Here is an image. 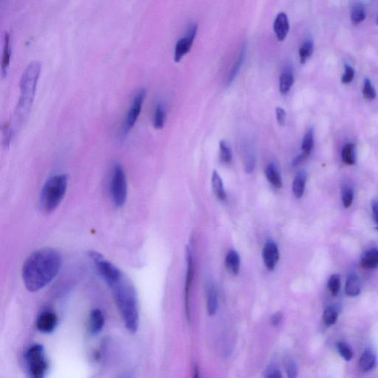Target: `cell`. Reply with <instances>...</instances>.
I'll list each match as a JSON object with an SVG mask.
<instances>
[{
  "instance_id": "obj_21",
  "label": "cell",
  "mask_w": 378,
  "mask_h": 378,
  "mask_svg": "<svg viewBox=\"0 0 378 378\" xmlns=\"http://www.w3.org/2000/svg\"><path fill=\"white\" fill-rule=\"evenodd\" d=\"M211 186H212L213 191L220 200H226L227 198L223 180L220 178V175L217 171L213 172L212 178H211Z\"/></svg>"
},
{
  "instance_id": "obj_6",
  "label": "cell",
  "mask_w": 378,
  "mask_h": 378,
  "mask_svg": "<svg viewBox=\"0 0 378 378\" xmlns=\"http://www.w3.org/2000/svg\"><path fill=\"white\" fill-rule=\"evenodd\" d=\"M109 192L112 203L116 208H121L126 203L128 189L127 177L121 163H115L112 166Z\"/></svg>"
},
{
  "instance_id": "obj_3",
  "label": "cell",
  "mask_w": 378,
  "mask_h": 378,
  "mask_svg": "<svg viewBox=\"0 0 378 378\" xmlns=\"http://www.w3.org/2000/svg\"><path fill=\"white\" fill-rule=\"evenodd\" d=\"M109 286L126 328L130 332L136 333L139 326V307L134 285L124 275Z\"/></svg>"
},
{
  "instance_id": "obj_17",
  "label": "cell",
  "mask_w": 378,
  "mask_h": 378,
  "mask_svg": "<svg viewBox=\"0 0 378 378\" xmlns=\"http://www.w3.org/2000/svg\"><path fill=\"white\" fill-rule=\"evenodd\" d=\"M306 182L307 172L305 170H300L295 175L292 183V192L295 197H302L305 190Z\"/></svg>"
},
{
  "instance_id": "obj_44",
  "label": "cell",
  "mask_w": 378,
  "mask_h": 378,
  "mask_svg": "<svg viewBox=\"0 0 378 378\" xmlns=\"http://www.w3.org/2000/svg\"><path fill=\"white\" fill-rule=\"evenodd\" d=\"M376 23H377V25H378V16L377 17V19H376Z\"/></svg>"
},
{
  "instance_id": "obj_27",
  "label": "cell",
  "mask_w": 378,
  "mask_h": 378,
  "mask_svg": "<svg viewBox=\"0 0 378 378\" xmlns=\"http://www.w3.org/2000/svg\"><path fill=\"white\" fill-rule=\"evenodd\" d=\"M218 307V298L217 291L214 286H211L208 289V298H207V310L210 316L215 314Z\"/></svg>"
},
{
  "instance_id": "obj_36",
  "label": "cell",
  "mask_w": 378,
  "mask_h": 378,
  "mask_svg": "<svg viewBox=\"0 0 378 378\" xmlns=\"http://www.w3.org/2000/svg\"><path fill=\"white\" fill-rule=\"evenodd\" d=\"M337 350L340 355L344 358L346 361H350L352 358L353 352L351 348L344 342H338L337 344Z\"/></svg>"
},
{
  "instance_id": "obj_39",
  "label": "cell",
  "mask_w": 378,
  "mask_h": 378,
  "mask_svg": "<svg viewBox=\"0 0 378 378\" xmlns=\"http://www.w3.org/2000/svg\"><path fill=\"white\" fill-rule=\"evenodd\" d=\"M276 113H277V119L279 124L280 126L284 125L285 121H286V112L284 109L282 107H277L276 109Z\"/></svg>"
},
{
  "instance_id": "obj_42",
  "label": "cell",
  "mask_w": 378,
  "mask_h": 378,
  "mask_svg": "<svg viewBox=\"0 0 378 378\" xmlns=\"http://www.w3.org/2000/svg\"><path fill=\"white\" fill-rule=\"evenodd\" d=\"M283 319V314L281 313H277L271 319V323L274 326H278Z\"/></svg>"
},
{
  "instance_id": "obj_38",
  "label": "cell",
  "mask_w": 378,
  "mask_h": 378,
  "mask_svg": "<svg viewBox=\"0 0 378 378\" xmlns=\"http://www.w3.org/2000/svg\"><path fill=\"white\" fill-rule=\"evenodd\" d=\"M344 67V74L342 76L341 82L342 83L346 85V84L350 83L353 80L355 71H354L353 68L348 64H345Z\"/></svg>"
},
{
  "instance_id": "obj_9",
  "label": "cell",
  "mask_w": 378,
  "mask_h": 378,
  "mask_svg": "<svg viewBox=\"0 0 378 378\" xmlns=\"http://www.w3.org/2000/svg\"><path fill=\"white\" fill-rule=\"evenodd\" d=\"M197 33V25L196 23L190 24L187 30L185 37L178 40L175 46V61L179 62L184 55H187L193 46V41Z\"/></svg>"
},
{
  "instance_id": "obj_14",
  "label": "cell",
  "mask_w": 378,
  "mask_h": 378,
  "mask_svg": "<svg viewBox=\"0 0 378 378\" xmlns=\"http://www.w3.org/2000/svg\"><path fill=\"white\" fill-rule=\"evenodd\" d=\"M105 324L104 315L101 310L94 309L90 315L89 331L92 334H97L103 330Z\"/></svg>"
},
{
  "instance_id": "obj_30",
  "label": "cell",
  "mask_w": 378,
  "mask_h": 378,
  "mask_svg": "<svg viewBox=\"0 0 378 378\" xmlns=\"http://www.w3.org/2000/svg\"><path fill=\"white\" fill-rule=\"evenodd\" d=\"M355 145L353 143H346L342 149V160L346 165H353L355 163Z\"/></svg>"
},
{
  "instance_id": "obj_35",
  "label": "cell",
  "mask_w": 378,
  "mask_h": 378,
  "mask_svg": "<svg viewBox=\"0 0 378 378\" xmlns=\"http://www.w3.org/2000/svg\"><path fill=\"white\" fill-rule=\"evenodd\" d=\"M363 94L367 100H374L376 97V91L374 87L372 85L370 79H366L364 80V88H363Z\"/></svg>"
},
{
  "instance_id": "obj_15",
  "label": "cell",
  "mask_w": 378,
  "mask_h": 378,
  "mask_svg": "<svg viewBox=\"0 0 378 378\" xmlns=\"http://www.w3.org/2000/svg\"><path fill=\"white\" fill-rule=\"evenodd\" d=\"M245 55L246 46L245 45H243L240 50L238 51L235 63H234L232 68H231L230 72H229V74L227 78L228 85H231L235 81V79H236L237 75H238V72L240 71V69H241V66H242L243 62H244Z\"/></svg>"
},
{
  "instance_id": "obj_31",
  "label": "cell",
  "mask_w": 378,
  "mask_h": 378,
  "mask_svg": "<svg viewBox=\"0 0 378 378\" xmlns=\"http://www.w3.org/2000/svg\"><path fill=\"white\" fill-rule=\"evenodd\" d=\"M244 152V170L246 173L250 174L253 172L256 163V159L253 151L250 147H246Z\"/></svg>"
},
{
  "instance_id": "obj_4",
  "label": "cell",
  "mask_w": 378,
  "mask_h": 378,
  "mask_svg": "<svg viewBox=\"0 0 378 378\" xmlns=\"http://www.w3.org/2000/svg\"><path fill=\"white\" fill-rule=\"evenodd\" d=\"M68 186V176L65 174L52 175L46 181L40 196V205L43 211H55L64 199Z\"/></svg>"
},
{
  "instance_id": "obj_34",
  "label": "cell",
  "mask_w": 378,
  "mask_h": 378,
  "mask_svg": "<svg viewBox=\"0 0 378 378\" xmlns=\"http://www.w3.org/2000/svg\"><path fill=\"white\" fill-rule=\"evenodd\" d=\"M324 322L327 326L334 325L337 322V311L334 307H328L325 310L323 315Z\"/></svg>"
},
{
  "instance_id": "obj_1",
  "label": "cell",
  "mask_w": 378,
  "mask_h": 378,
  "mask_svg": "<svg viewBox=\"0 0 378 378\" xmlns=\"http://www.w3.org/2000/svg\"><path fill=\"white\" fill-rule=\"evenodd\" d=\"M61 262L59 252L50 247L31 253L22 266V279L27 289L37 292L46 287L58 275Z\"/></svg>"
},
{
  "instance_id": "obj_23",
  "label": "cell",
  "mask_w": 378,
  "mask_h": 378,
  "mask_svg": "<svg viewBox=\"0 0 378 378\" xmlns=\"http://www.w3.org/2000/svg\"><path fill=\"white\" fill-rule=\"evenodd\" d=\"M345 291L346 295L350 297H355L361 292V283L359 278L355 274H351L346 280Z\"/></svg>"
},
{
  "instance_id": "obj_2",
  "label": "cell",
  "mask_w": 378,
  "mask_h": 378,
  "mask_svg": "<svg viewBox=\"0 0 378 378\" xmlns=\"http://www.w3.org/2000/svg\"><path fill=\"white\" fill-rule=\"evenodd\" d=\"M41 70L40 62L34 61L28 64L22 73L19 83L20 97L15 109L13 120L4 128V138L6 140H11L16 130L21 127L29 116Z\"/></svg>"
},
{
  "instance_id": "obj_10",
  "label": "cell",
  "mask_w": 378,
  "mask_h": 378,
  "mask_svg": "<svg viewBox=\"0 0 378 378\" xmlns=\"http://www.w3.org/2000/svg\"><path fill=\"white\" fill-rule=\"evenodd\" d=\"M58 324V318L53 312L49 310L42 312L37 321V329L43 333H51Z\"/></svg>"
},
{
  "instance_id": "obj_19",
  "label": "cell",
  "mask_w": 378,
  "mask_h": 378,
  "mask_svg": "<svg viewBox=\"0 0 378 378\" xmlns=\"http://www.w3.org/2000/svg\"><path fill=\"white\" fill-rule=\"evenodd\" d=\"M294 82L293 72L291 67H287L283 70L280 79V91L286 94L290 91Z\"/></svg>"
},
{
  "instance_id": "obj_18",
  "label": "cell",
  "mask_w": 378,
  "mask_h": 378,
  "mask_svg": "<svg viewBox=\"0 0 378 378\" xmlns=\"http://www.w3.org/2000/svg\"><path fill=\"white\" fill-rule=\"evenodd\" d=\"M10 36L7 33L4 35V47H3L2 57H1V73L3 78L7 76L10 62Z\"/></svg>"
},
{
  "instance_id": "obj_12",
  "label": "cell",
  "mask_w": 378,
  "mask_h": 378,
  "mask_svg": "<svg viewBox=\"0 0 378 378\" xmlns=\"http://www.w3.org/2000/svg\"><path fill=\"white\" fill-rule=\"evenodd\" d=\"M262 256L267 268L271 271L274 270L280 259V253L277 244L273 241H268L264 247Z\"/></svg>"
},
{
  "instance_id": "obj_7",
  "label": "cell",
  "mask_w": 378,
  "mask_h": 378,
  "mask_svg": "<svg viewBox=\"0 0 378 378\" xmlns=\"http://www.w3.org/2000/svg\"><path fill=\"white\" fill-rule=\"evenodd\" d=\"M145 94H146L145 90L142 89L135 95L131 106L129 109L127 116H126L125 121H124V124L121 127V132H120V139L121 141L125 140L129 133L137 122L138 119L140 116L141 112H142Z\"/></svg>"
},
{
  "instance_id": "obj_40",
  "label": "cell",
  "mask_w": 378,
  "mask_h": 378,
  "mask_svg": "<svg viewBox=\"0 0 378 378\" xmlns=\"http://www.w3.org/2000/svg\"><path fill=\"white\" fill-rule=\"evenodd\" d=\"M286 371L289 378H295L297 376V368L293 362L288 363L286 365Z\"/></svg>"
},
{
  "instance_id": "obj_16",
  "label": "cell",
  "mask_w": 378,
  "mask_h": 378,
  "mask_svg": "<svg viewBox=\"0 0 378 378\" xmlns=\"http://www.w3.org/2000/svg\"><path fill=\"white\" fill-rule=\"evenodd\" d=\"M265 175L268 182H270L273 187L277 189H281L283 187V179L276 163H271L268 165L265 169Z\"/></svg>"
},
{
  "instance_id": "obj_11",
  "label": "cell",
  "mask_w": 378,
  "mask_h": 378,
  "mask_svg": "<svg viewBox=\"0 0 378 378\" xmlns=\"http://www.w3.org/2000/svg\"><path fill=\"white\" fill-rule=\"evenodd\" d=\"M313 145H314V131L313 128H310L303 138L302 143H301L302 152L294 159L292 165L297 166L304 161L311 153Z\"/></svg>"
},
{
  "instance_id": "obj_13",
  "label": "cell",
  "mask_w": 378,
  "mask_h": 378,
  "mask_svg": "<svg viewBox=\"0 0 378 378\" xmlns=\"http://www.w3.org/2000/svg\"><path fill=\"white\" fill-rule=\"evenodd\" d=\"M274 30L279 41L283 42L286 39L289 31V20L286 13L281 12L277 15L274 21Z\"/></svg>"
},
{
  "instance_id": "obj_43",
  "label": "cell",
  "mask_w": 378,
  "mask_h": 378,
  "mask_svg": "<svg viewBox=\"0 0 378 378\" xmlns=\"http://www.w3.org/2000/svg\"><path fill=\"white\" fill-rule=\"evenodd\" d=\"M267 377L272 378H281L282 375L281 373H280V372L279 371V370H277V369H271L268 373Z\"/></svg>"
},
{
  "instance_id": "obj_26",
  "label": "cell",
  "mask_w": 378,
  "mask_h": 378,
  "mask_svg": "<svg viewBox=\"0 0 378 378\" xmlns=\"http://www.w3.org/2000/svg\"><path fill=\"white\" fill-rule=\"evenodd\" d=\"M226 266L232 274L236 275L239 271L240 259L235 250H231L226 256Z\"/></svg>"
},
{
  "instance_id": "obj_29",
  "label": "cell",
  "mask_w": 378,
  "mask_h": 378,
  "mask_svg": "<svg viewBox=\"0 0 378 378\" xmlns=\"http://www.w3.org/2000/svg\"><path fill=\"white\" fill-rule=\"evenodd\" d=\"M366 16H367V14H366L365 9L362 4H358L354 6L352 13H351V20H352L353 25H358V24L364 22L365 20Z\"/></svg>"
},
{
  "instance_id": "obj_20",
  "label": "cell",
  "mask_w": 378,
  "mask_h": 378,
  "mask_svg": "<svg viewBox=\"0 0 378 378\" xmlns=\"http://www.w3.org/2000/svg\"><path fill=\"white\" fill-rule=\"evenodd\" d=\"M361 265L365 269H375L378 267V250L371 248L367 250L361 259Z\"/></svg>"
},
{
  "instance_id": "obj_32",
  "label": "cell",
  "mask_w": 378,
  "mask_h": 378,
  "mask_svg": "<svg viewBox=\"0 0 378 378\" xmlns=\"http://www.w3.org/2000/svg\"><path fill=\"white\" fill-rule=\"evenodd\" d=\"M220 159L224 164L229 165L232 162V148L227 142L221 141L220 142Z\"/></svg>"
},
{
  "instance_id": "obj_24",
  "label": "cell",
  "mask_w": 378,
  "mask_h": 378,
  "mask_svg": "<svg viewBox=\"0 0 378 378\" xmlns=\"http://www.w3.org/2000/svg\"><path fill=\"white\" fill-rule=\"evenodd\" d=\"M165 119H166V109H165L164 104L163 103H158L154 110L153 127L156 130H161L164 127Z\"/></svg>"
},
{
  "instance_id": "obj_33",
  "label": "cell",
  "mask_w": 378,
  "mask_h": 378,
  "mask_svg": "<svg viewBox=\"0 0 378 378\" xmlns=\"http://www.w3.org/2000/svg\"><path fill=\"white\" fill-rule=\"evenodd\" d=\"M354 198V190L352 187L349 184H345L342 187V201L343 206L349 208L352 205Z\"/></svg>"
},
{
  "instance_id": "obj_37",
  "label": "cell",
  "mask_w": 378,
  "mask_h": 378,
  "mask_svg": "<svg viewBox=\"0 0 378 378\" xmlns=\"http://www.w3.org/2000/svg\"><path fill=\"white\" fill-rule=\"evenodd\" d=\"M340 287V277L337 274H334L330 278L328 282V288L333 295H336L339 292Z\"/></svg>"
},
{
  "instance_id": "obj_5",
  "label": "cell",
  "mask_w": 378,
  "mask_h": 378,
  "mask_svg": "<svg viewBox=\"0 0 378 378\" xmlns=\"http://www.w3.org/2000/svg\"><path fill=\"white\" fill-rule=\"evenodd\" d=\"M24 360L30 377L43 378L46 376L48 363L43 345L34 344L31 346L25 352Z\"/></svg>"
},
{
  "instance_id": "obj_25",
  "label": "cell",
  "mask_w": 378,
  "mask_h": 378,
  "mask_svg": "<svg viewBox=\"0 0 378 378\" xmlns=\"http://www.w3.org/2000/svg\"><path fill=\"white\" fill-rule=\"evenodd\" d=\"M193 276V259H192L191 253L190 250L188 249V270H187V280H186V303H187V314L189 315V290H190V284L192 283Z\"/></svg>"
},
{
  "instance_id": "obj_22",
  "label": "cell",
  "mask_w": 378,
  "mask_h": 378,
  "mask_svg": "<svg viewBox=\"0 0 378 378\" xmlns=\"http://www.w3.org/2000/svg\"><path fill=\"white\" fill-rule=\"evenodd\" d=\"M376 364V355L372 349H367L360 359V368L362 371L369 372L374 368Z\"/></svg>"
},
{
  "instance_id": "obj_8",
  "label": "cell",
  "mask_w": 378,
  "mask_h": 378,
  "mask_svg": "<svg viewBox=\"0 0 378 378\" xmlns=\"http://www.w3.org/2000/svg\"><path fill=\"white\" fill-rule=\"evenodd\" d=\"M90 255L95 265L99 275L109 286L116 283L124 275L119 268H117L112 262L105 259L100 253L92 252Z\"/></svg>"
},
{
  "instance_id": "obj_28",
  "label": "cell",
  "mask_w": 378,
  "mask_h": 378,
  "mask_svg": "<svg viewBox=\"0 0 378 378\" xmlns=\"http://www.w3.org/2000/svg\"><path fill=\"white\" fill-rule=\"evenodd\" d=\"M314 49V45L312 40H307L301 45L299 49V58L301 64H305L306 61L311 56Z\"/></svg>"
},
{
  "instance_id": "obj_41",
  "label": "cell",
  "mask_w": 378,
  "mask_h": 378,
  "mask_svg": "<svg viewBox=\"0 0 378 378\" xmlns=\"http://www.w3.org/2000/svg\"><path fill=\"white\" fill-rule=\"evenodd\" d=\"M372 208H373V217H374L375 222L378 226V199H376L372 202Z\"/></svg>"
}]
</instances>
